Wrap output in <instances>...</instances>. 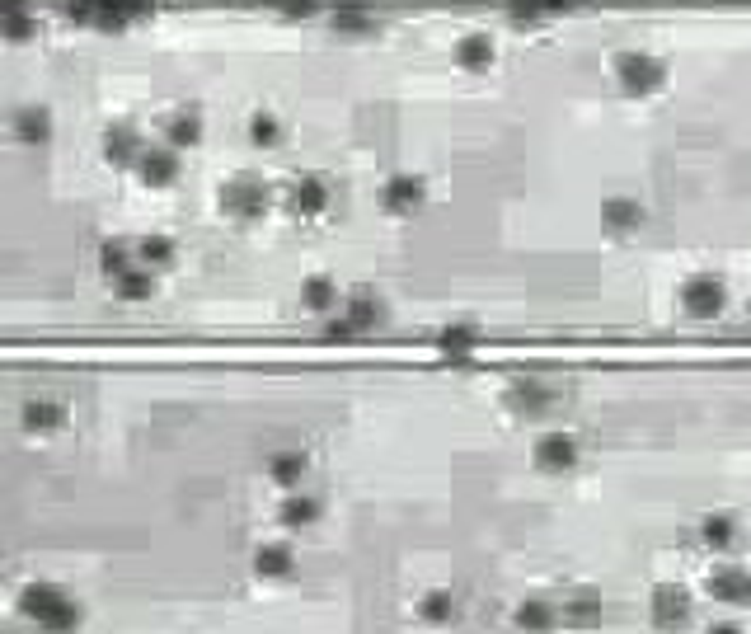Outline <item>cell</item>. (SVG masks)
<instances>
[{
    "mask_svg": "<svg viewBox=\"0 0 751 634\" xmlns=\"http://www.w3.org/2000/svg\"><path fill=\"white\" fill-rule=\"evenodd\" d=\"M390 320V306H385L381 292H371V287H353V292L343 296V306L334 310V320L324 325V339L329 343H357L362 334H371L376 325Z\"/></svg>",
    "mask_w": 751,
    "mask_h": 634,
    "instance_id": "6da1fadb",
    "label": "cell"
},
{
    "mask_svg": "<svg viewBox=\"0 0 751 634\" xmlns=\"http://www.w3.org/2000/svg\"><path fill=\"white\" fill-rule=\"evenodd\" d=\"M66 15L85 24V29H104V33H123L137 19L155 15V0H66Z\"/></svg>",
    "mask_w": 751,
    "mask_h": 634,
    "instance_id": "7a4b0ae2",
    "label": "cell"
},
{
    "mask_svg": "<svg viewBox=\"0 0 751 634\" xmlns=\"http://www.w3.org/2000/svg\"><path fill=\"white\" fill-rule=\"evenodd\" d=\"M19 611L38 620L43 630H76L80 625V602L57 583H29L19 597Z\"/></svg>",
    "mask_w": 751,
    "mask_h": 634,
    "instance_id": "3957f363",
    "label": "cell"
},
{
    "mask_svg": "<svg viewBox=\"0 0 751 634\" xmlns=\"http://www.w3.org/2000/svg\"><path fill=\"white\" fill-rule=\"evenodd\" d=\"M615 85L629 94V99H648L667 85V62H658L653 52H620L615 57Z\"/></svg>",
    "mask_w": 751,
    "mask_h": 634,
    "instance_id": "277c9868",
    "label": "cell"
},
{
    "mask_svg": "<svg viewBox=\"0 0 751 634\" xmlns=\"http://www.w3.org/2000/svg\"><path fill=\"white\" fill-rule=\"evenodd\" d=\"M268 202H273V193H268V184H263L259 174H235V179H226L221 184V212H226L230 221H259L263 212H268Z\"/></svg>",
    "mask_w": 751,
    "mask_h": 634,
    "instance_id": "5b68a950",
    "label": "cell"
},
{
    "mask_svg": "<svg viewBox=\"0 0 751 634\" xmlns=\"http://www.w3.org/2000/svg\"><path fill=\"white\" fill-rule=\"evenodd\" d=\"M329 202H334V188H329L324 174H301V179L287 184V212H292L296 221L324 217V212H329Z\"/></svg>",
    "mask_w": 751,
    "mask_h": 634,
    "instance_id": "8992f818",
    "label": "cell"
},
{
    "mask_svg": "<svg viewBox=\"0 0 751 634\" xmlns=\"http://www.w3.org/2000/svg\"><path fill=\"white\" fill-rule=\"evenodd\" d=\"M728 301V287H723L714 273H695V278L681 282V310L695 315V320H714Z\"/></svg>",
    "mask_w": 751,
    "mask_h": 634,
    "instance_id": "52a82bcc",
    "label": "cell"
},
{
    "mask_svg": "<svg viewBox=\"0 0 751 634\" xmlns=\"http://www.w3.org/2000/svg\"><path fill=\"white\" fill-rule=\"evenodd\" d=\"M423 202H428V179H423V174H395V179L381 188V207L390 217H414Z\"/></svg>",
    "mask_w": 751,
    "mask_h": 634,
    "instance_id": "ba28073f",
    "label": "cell"
},
{
    "mask_svg": "<svg viewBox=\"0 0 751 634\" xmlns=\"http://www.w3.org/2000/svg\"><path fill=\"white\" fill-rule=\"evenodd\" d=\"M503 404L522 418H540V414H550L554 390L545 386V381H536V376H517V381L503 390Z\"/></svg>",
    "mask_w": 751,
    "mask_h": 634,
    "instance_id": "9c48e42d",
    "label": "cell"
},
{
    "mask_svg": "<svg viewBox=\"0 0 751 634\" xmlns=\"http://www.w3.org/2000/svg\"><path fill=\"white\" fill-rule=\"evenodd\" d=\"M578 437L573 433H545L536 442V451H531V461H536V470H545V475H564V470H573L578 465Z\"/></svg>",
    "mask_w": 751,
    "mask_h": 634,
    "instance_id": "30bf717a",
    "label": "cell"
},
{
    "mask_svg": "<svg viewBox=\"0 0 751 634\" xmlns=\"http://www.w3.org/2000/svg\"><path fill=\"white\" fill-rule=\"evenodd\" d=\"M137 174L146 188H169L179 179V151L174 146H146L137 160Z\"/></svg>",
    "mask_w": 751,
    "mask_h": 634,
    "instance_id": "8fae6325",
    "label": "cell"
},
{
    "mask_svg": "<svg viewBox=\"0 0 751 634\" xmlns=\"http://www.w3.org/2000/svg\"><path fill=\"white\" fill-rule=\"evenodd\" d=\"M324 517V503L310 489H287V498H282V508H277V522L287 526V531H306V526H315Z\"/></svg>",
    "mask_w": 751,
    "mask_h": 634,
    "instance_id": "7c38bea8",
    "label": "cell"
},
{
    "mask_svg": "<svg viewBox=\"0 0 751 634\" xmlns=\"http://www.w3.org/2000/svg\"><path fill=\"white\" fill-rule=\"evenodd\" d=\"M141 151H146V141L132 123H113L104 132V160L108 165H137Z\"/></svg>",
    "mask_w": 751,
    "mask_h": 634,
    "instance_id": "4fadbf2b",
    "label": "cell"
},
{
    "mask_svg": "<svg viewBox=\"0 0 751 634\" xmlns=\"http://www.w3.org/2000/svg\"><path fill=\"white\" fill-rule=\"evenodd\" d=\"M202 141V113L198 109H174L165 118V146L174 151H193Z\"/></svg>",
    "mask_w": 751,
    "mask_h": 634,
    "instance_id": "5bb4252c",
    "label": "cell"
},
{
    "mask_svg": "<svg viewBox=\"0 0 751 634\" xmlns=\"http://www.w3.org/2000/svg\"><path fill=\"white\" fill-rule=\"evenodd\" d=\"M329 24H334L338 38H367V33L381 29V24H376V15H371L367 5H357V0H343L334 15H329Z\"/></svg>",
    "mask_w": 751,
    "mask_h": 634,
    "instance_id": "9a60e30c",
    "label": "cell"
},
{
    "mask_svg": "<svg viewBox=\"0 0 751 634\" xmlns=\"http://www.w3.org/2000/svg\"><path fill=\"white\" fill-rule=\"evenodd\" d=\"M709 592H714L719 602H751V569L723 564V569L709 573Z\"/></svg>",
    "mask_w": 751,
    "mask_h": 634,
    "instance_id": "2e32d148",
    "label": "cell"
},
{
    "mask_svg": "<svg viewBox=\"0 0 751 634\" xmlns=\"http://www.w3.org/2000/svg\"><path fill=\"white\" fill-rule=\"evenodd\" d=\"M493 57H498V47H493L489 33H465L456 43V66L460 71H489Z\"/></svg>",
    "mask_w": 751,
    "mask_h": 634,
    "instance_id": "e0dca14e",
    "label": "cell"
},
{
    "mask_svg": "<svg viewBox=\"0 0 751 634\" xmlns=\"http://www.w3.org/2000/svg\"><path fill=\"white\" fill-rule=\"evenodd\" d=\"M292 564H296V550L287 541H268L254 550V573H259V578H287Z\"/></svg>",
    "mask_w": 751,
    "mask_h": 634,
    "instance_id": "ac0fdd59",
    "label": "cell"
},
{
    "mask_svg": "<svg viewBox=\"0 0 751 634\" xmlns=\"http://www.w3.org/2000/svg\"><path fill=\"white\" fill-rule=\"evenodd\" d=\"M601 221H606L615 235H634L648 221V212L634 198H611L606 207H601Z\"/></svg>",
    "mask_w": 751,
    "mask_h": 634,
    "instance_id": "d6986e66",
    "label": "cell"
},
{
    "mask_svg": "<svg viewBox=\"0 0 751 634\" xmlns=\"http://www.w3.org/2000/svg\"><path fill=\"white\" fill-rule=\"evenodd\" d=\"M108 287H113L118 301H132V306H137V301H151V296H155V273L146 268V263H137V268H127L123 278L108 282Z\"/></svg>",
    "mask_w": 751,
    "mask_h": 634,
    "instance_id": "ffe728a7",
    "label": "cell"
},
{
    "mask_svg": "<svg viewBox=\"0 0 751 634\" xmlns=\"http://www.w3.org/2000/svg\"><path fill=\"white\" fill-rule=\"evenodd\" d=\"M137 263H141V254H137V245H127V240H104V245H99V273H104L108 282L123 278L127 268H137Z\"/></svg>",
    "mask_w": 751,
    "mask_h": 634,
    "instance_id": "44dd1931",
    "label": "cell"
},
{
    "mask_svg": "<svg viewBox=\"0 0 751 634\" xmlns=\"http://www.w3.org/2000/svg\"><path fill=\"white\" fill-rule=\"evenodd\" d=\"M437 348H442V357H451V362H465V357L479 353V329L475 325H446L442 334H437Z\"/></svg>",
    "mask_w": 751,
    "mask_h": 634,
    "instance_id": "7402d4cb",
    "label": "cell"
},
{
    "mask_svg": "<svg viewBox=\"0 0 751 634\" xmlns=\"http://www.w3.org/2000/svg\"><path fill=\"white\" fill-rule=\"evenodd\" d=\"M268 480L277 489H301V480H306V451H277L273 461H268Z\"/></svg>",
    "mask_w": 751,
    "mask_h": 634,
    "instance_id": "603a6c76",
    "label": "cell"
},
{
    "mask_svg": "<svg viewBox=\"0 0 751 634\" xmlns=\"http://www.w3.org/2000/svg\"><path fill=\"white\" fill-rule=\"evenodd\" d=\"M15 141H24V146H47V141H52V113L47 109H19L15 113Z\"/></svg>",
    "mask_w": 751,
    "mask_h": 634,
    "instance_id": "cb8c5ba5",
    "label": "cell"
},
{
    "mask_svg": "<svg viewBox=\"0 0 751 634\" xmlns=\"http://www.w3.org/2000/svg\"><path fill=\"white\" fill-rule=\"evenodd\" d=\"M301 306H306L310 315H334V310L343 306V292H338L329 278H310L306 287H301Z\"/></svg>",
    "mask_w": 751,
    "mask_h": 634,
    "instance_id": "d4e9b609",
    "label": "cell"
},
{
    "mask_svg": "<svg viewBox=\"0 0 751 634\" xmlns=\"http://www.w3.org/2000/svg\"><path fill=\"white\" fill-rule=\"evenodd\" d=\"M66 423V404L62 400H29L24 404V428L29 433H52Z\"/></svg>",
    "mask_w": 751,
    "mask_h": 634,
    "instance_id": "484cf974",
    "label": "cell"
},
{
    "mask_svg": "<svg viewBox=\"0 0 751 634\" xmlns=\"http://www.w3.org/2000/svg\"><path fill=\"white\" fill-rule=\"evenodd\" d=\"M690 611V597L686 588H672V583H662V588H653V620L658 625H672V620H686Z\"/></svg>",
    "mask_w": 751,
    "mask_h": 634,
    "instance_id": "4316f807",
    "label": "cell"
},
{
    "mask_svg": "<svg viewBox=\"0 0 751 634\" xmlns=\"http://www.w3.org/2000/svg\"><path fill=\"white\" fill-rule=\"evenodd\" d=\"M507 15L512 19H526V24H536V19H550V15H564L573 10L578 0H503Z\"/></svg>",
    "mask_w": 751,
    "mask_h": 634,
    "instance_id": "83f0119b",
    "label": "cell"
},
{
    "mask_svg": "<svg viewBox=\"0 0 751 634\" xmlns=\"http://www.w3.org/2000/svg\"><path fill=\"white\" fill-rule=\"evenodd\" d=\"M700 541H705L709 550H728V545L737 541V522L728 512H709L705 522H700Z\"/></svg>",
    "mask_w": 751,
    "mask_h": 634,
    "instance_id": "f1b7e54d",
    "label": "cell"
},
{
    "mask_svg": "<svg viewBox=\"0 0 751 634\" xmlns=\"http://www.w3.org/2000/svg\"><path fill=\"white\" fill-rule=\"evenodd\" d=\"M249 141L259 146V151H273L277 141H282V123H277V113H254L249 118Z\"/></svg>",
    "mask_w": 751,
    "mask_h": 634,
    "instance_id": "f546056e",
    "label": "cell"
},
{
    "mask_svg": "<svg viewBox=\"0 0 751 634\" xmlns=\"http://www.w3.org/2000/svg\"><path fill=\"white\" fill-rule=\"evenodd\" d=\"M137 254L146 268H169L174 263V240L169 235H146V240H137Z\"/></svg>",
    "mask_w": 751,
    "mask_h": 634,
    "instance_id": "4dcf8cb0",
    "label": "cell"
},
{
    "mask_svg": "<svg viewBox=\"0 0 751 634\" xmlns=\"http://www.w3.org/2000/svg\"><path fill=\"white\" fill-rule=\"evenodd\" d=\"M418 611H423V620H432V625H446V620H456V592H446V588L428 592Z\"/></svg>",
    "mask_w": 751,
    "mask_h": 634,
    "instance_id": "1f68e13d",
    "label": "cell"
},
{
    "mask_svg": "<svg viewBox=\"0 0 751 634\" xmlns=\"http://www.w3.org/2000/svg\"><path fill=\"white\" fill-rule=\"evenodd\" d=\"M601 611V602H597V592H578L573 602H564V616L568 620H592Z\"/></svg>",
    "mask_w": 751,
    "mask_h": 634,
    "instance_id": "d6a6232c",
    "label": "cell"
},
{
    "mask_svg": "<svg viewBox=\"0 0 751 634\" xmlns=\"http://www.w3.org/2000/svg\"><path fill=\"white\" fill-rule=\"evenodd\" d=\"M517 625H531V630H540V625H554V611L536 597V602H526L522 611H517Z\"/></svg>",
    "mask_w": 751,
    "mask_h": 634,
    "instance_id": "836d02e7",
    "label": "cell"
},
{
    "mask_svg": "<svg viewBox=\"0 0 751 634\" xmlns=\"http://www.w3.org/2000/svg\"><path fill=\"white\" fill-rule=\"evenodd\" d=\"M259 5H268L277 15H315V10H320L315 0H259Z\"/></svg>",
    "mask_w": 751,
    "mask_h": 634,
    "instance_id": "e575fe53",
    "label": "cell"
}]
</instances>
